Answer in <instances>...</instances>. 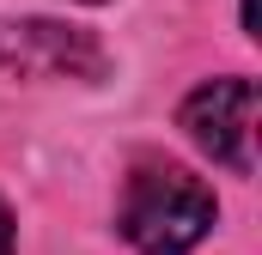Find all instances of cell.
Returning <instances> with one entry per match:
<instances>
[{"mask_svg":"<svg viewBox=\"0 0 262 255\" xmlns=\"http://www.w3.org/2000/svg\"><path fill=\"white\" fill-rule=\"evenodd\" d=\"M213 219H220V200H213V189L201 183L195 170L165 164V158L134 164L128 189H122V237L140 255L195 249L201 237L213 231Z\"/></svg>","mask_w":262,"mask_h":255,"instance_id":"cell-1","label":"cell"},{"mask_svg":"<svg viewBox=\"0 0 262 255\" xmlns=\"http://www.w3.org/2000/svg\"><path fill=\"white\" fill-rule=\"evenodd\" d=\"M183 128L213 164L232 176L256 170V85L250 79H213L183 104Z\"/></svg>","mask_w":262,"mask_h":255,"instance_id":"cell-2","label":"cell"},{"mask_svg":"<svg viewBox=\"0 0 262 255\" xmlns=\"http://www.w3.org/2000/svg\"><path fill=\"white\" fill-rule=\"evenodd\" d=\"M0 73L6 79H98L104 49L79 24L25 18V24H0Z\"/></svg>","mask_w":262,"mask_h":255,"instance_id":"cell-3","label":"cell"},{"mask_svg":"<svg viewBox=\"0 0 262 255\" xmlns=\"http://www.w3.org/2000/svg\"><path fill=\"white\" fill-rule=\"evenodd\" d=\"M0 255H12V213L0 207Z\"/></svg>","mask_w":262,"mask_h":255,"instance_id":"cell-4","label":"cell"}]
</instances>
